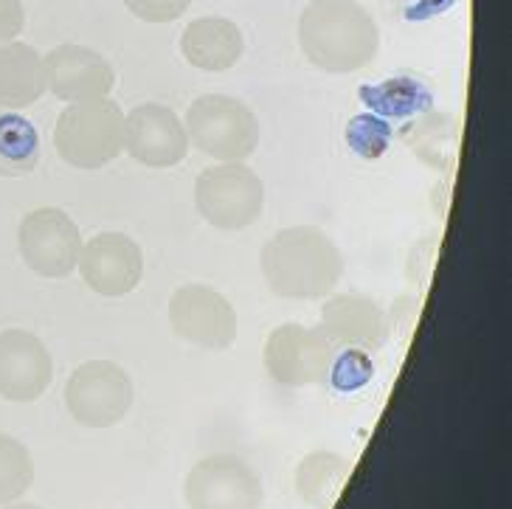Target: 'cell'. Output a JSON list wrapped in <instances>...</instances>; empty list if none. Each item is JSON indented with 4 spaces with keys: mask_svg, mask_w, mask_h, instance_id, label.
Returning <instances> with one entry per match:
<instances>
[{
    "mask_svg": "<svg viewBox=\"0 0 512 509\" xmlns=\"http://www.w3.org/2000/svg\"><path fill=\"white\" fill-rule=\"evenodd\" d=\"M189 147H197L220 164H234L259 147V119L251 107L223 93H206L186 113Z\"/></svg>",
    "mask_w": 512,
    "mask_h": 509,
    "instance_id": "277c9868",
    "label": "cell"
},
{
    "mask_svg": "<svg viewBox=\"0 0 512 509\" xmlns=\"http://www.w3.org/2000/svg\"><path fill=\"white\" fill-rule=\"evenodd\" d=\"M169 324L186 344L223 352L234 346L240 321L234 304L206 285H183L169 299Z\"/></svg>",
    "mask_w": 512,
    "mask_h": 509,
    "instance_id": "ba28073f",
    "label": "cell"
},
{
    "mask_svg": "<svg viewBox=\"0 0 512 509\" xmlns=\"http://www.w3.org/2000/svg\"><path fill=\"white\" fill-rule=\"evenodd\" d=\"M124 152L141 166L169 169L186 158L189 135L172 107L147 102L124 116Z\"/></svg>",
    "mask_w": 512,
    "mask_h": 509,
    "instance_id": "7c38bea8",
    "label": "cell"
},
{
    "mask_svg": "<svg viewBox=\"0 0 512 509\" xmlns=\"http://www.w3.org/2000/svg\"><path fill=\"white\" fill-rule=\"evenodd\" d=\"M76 270L93 293L105 299H119L141 285L144 254L133 237L121 231H102L82 245Z\"/></svg>",
    "mask_w": 512,
    "mask_h": 509,
    "instance_id": "8fae6325",
    "label": "cell"
},
{
    "mask_svg": "<svg viewBox=\"0 0 512 509\" xmlns=\"http://www.w3.org/2000/svg\"><path fill=\"white\" fill-rule=\"evenodd\" d=\"M349 479V465L330 450H316L296 470V490L316 509H330Z\"/></svg>",
    "mask_w": 512,
    "mask_h": 509,
    "instance_id": "ac0fdd59",
    "label": "cell"
},
{
    "mask_svg": "<svg viewBox=\"0 0 512 509\" xmlns=\"http://www.w3.org/2000/svg\"><path fill=\"white\" fill-rule=\"evenodd\" d=\"M189 509H262L265 490L254 467L234 453L200 459L183 481Z\"/></svg>",
    "mask_w": 512,
    "mask_h": 509,
    "instance_id": "52a82bcc",
    "label": "cell"
},
{
    "mask_svg": "<svg viewBox=\"0 0 512 509\" xmlns=\"http://www.w3.org/2000/svg\"><path fill=\"white\" fill-rule=\"evenodd\" d=\"M54 147L74 169H102L124 152V113L113 99L68 105L54 127Z\"/></svg>",
    "mask_w": 512,
    "mask_h": 509,
    "instance_id": "3957f363",
    "label": "cell"
},
{
    "mask_svg": "<svg viewBox=\"0 0 512 509\" xmlns=\"http://www.w3.org/2000/svg\"><path fill=\"white\" fill-rule=\"evenodd\" d=\"M46 88L65 105L107 99L116 85L113 65L88 45H57L43 57Z\"/></svg>",
    "mask_w": 512,
    "mask_h": 509,
    "instance_id": "4fadbf2b",
    "label": "cell"
},
{
    "mask_svg": "<svg viewBox=\"0 0 512 509\" xmlns=\"http://www.w3.org/2000/svg\"><path fill=\"white\" fill-rule=\"evenodd\" d=\"M54 380L48 346L29 330L0 332V397L9 403L40 400Z\"/></svg>",
    "mask_w": 512,
    "mask_h": 509,
    "instance_id": "5bb4252c",
    "label": "cell"
},
{
    "mask_svg": "<svg viewBox=\"0 0 512 509\" xmlns=\"http://www.w3.org/2000/svg\"><path fill=\"white\" fill-rule=\"evenodd\" d=\"M26 26V9L20 0H0V45L12 43Z\"/></svg>",
    "mask_w": 512,
    "mask_h": 509,
    "instance_id": "7402d4cb",
    "label": "cell"
},
{
    "mask_svg": "<svg viewBox=\"0 0 512 509\" xmlns=\"http://www.w3.org/2000/svg\"><path fill=\"white\" fill-rule=\"evenodd\" d=\"M17 245L26 268L43 279H65L82 254L79 225L60 209L29 211L17 231Z\"/></svg>",
    "mask_w": 512,
    "mask_h": 509,
    "instance_id": "9c48e42d",
    "label": "cell"
},
{
    "mask_svg": "<svg viewBox=\"0 0 512 509\" xmlns=\"http://www.w3.org/2000/svg\"><path fill=\"white\" fill-rule=\"evenodd\" d=\"M124 6L144 23H175L192 6V0H124Z\"/></svg>",
    "mask_w": 512,
    "mask_h": 509,
    "instance_id": "44dd1931",
    "label": "cell"
},
{
    "mask_svg": "<svg viewBox=\"0 0 512 509\" xmlns=\"http://www.w3.org/2000/svg\"><path fill=\"white\" fill-rule=\"evenodd\" d=\"M43 54L26 43L0 45V110H23L46 93Z\"/></svg>",
    "mask_w": 512,
    "mask_h": 509,
    "instance_id": "e0dca14e",
    "label": "cell"
},
{
    "mask_svg": "<svg viewBox=\"0 0 512 509\" xmlns=\"http://www.w3.org/2000/svg\"><path fill=\"white\" fill-rule=\"evenodd\" d=\"M40 161V135L15 110H0V178L31 175Z\"/></svg>",
    "mask_w": 512,
    "mask_h": 509,
    "instance_id": "d6986e66",
    "label": "cell"
},
{
    "mask_svg": "<svg viewBox=\"0 0 512 509\" xmlns=\"http://www.w3.org/2000/svg\"><path fill=\"white\" fill-rule=\"evenodd\" d=\"M332 344L349 346L358 352H375L389 341V318L372 299L355 293L332 296L321 310V327Z\"/></svg>",
    "mask_w": 512,
    "mask_h": 509,
    "instance_id": "9a60e30c",
    "label": "cell"
},
{
    "mask_svg": "<svg viewBox=\"0 0 512 509\" xmlns=\"http://www.w3.org/2000/svg\"><path fill=\"white\" fill-rule=\"evenodd\" d=\"M34 484V459L29 448L9 434H0V507L15 504Z\"/></svg>",
    "mask_w": 512,
    "mask_h": 509,
    "instance_id": "ffe728a7",
    "label": "cell"
},
{
    "mask_svg": "<svg viewBox=\"0 0 512 509\" xmlns=\"http://www.w3.org/2000/svg\"><path fill=\"white\" fill-rule=\"evenodd\" d=\"M299 45L318 71L352 74L375 60L380 31L358 0H313L299 17Z\"/></svg>",
    "mask_w": 512,
    "mask_h": 509,
    "instance_id": "6da1fadb",
    "label": "cell"
},
{
    "mask_svg": "<svg viewBox=\"0 0 512 509\" xmlns=\"http://www.w3.org/2000/svg\"><path fill=\"white\" fill-rule=\"evenodd\" d=\"M136 400L130 375L113 360H88L65 383L68 414L85 428L119 425Z\"/></svg>",
    "mask_w": 512,
    "mask_h": 509,
    "instance_id": "8992f818",
    "label": "cell"
},
{
    "mask_svg": "<svg viewBox=\"0 0 512 509\" xmlns=\"http://www.w3.org/2000/svg\"><path fill=\"white\" fill-rule=\"evenodd\" d=\"M245 51L240 26L228 17H197L181 37V54L197 71L220 74L240 62Z\"/></svg>",
    "mask_w": 512,
    "mask_h": 509,
    "instance_id": "2e32d148",
    "label": "cell"
},
{
    "mask_svg": "<svg viewBox=\"0 0 512 509\" xmlns=\"http://www.w3.org/2000/svg\"><path fill=\"white\" fill-rule=\"evenodd\" d=\"M335 366V344L321 330L282 324L268 335L265 369L282 386H313L327 380Z\"/></svg>",
    "mask_w": 512,
    "mask_h": 509,
    "instance_id": "30bf717a",
    "label": "cell"
},
{
    "mask_svg": "<svg viewBox=\"0 0 512 509\" xmlns=\"http://www.w3.org/2000/svg\"><path fill=\"white\" fill-rule=\"evenodd\" d=\"M259 268L279 299H321L344 273L338 245L316 225H293L265 242Z\"/></svg>",
    "mask_w": 512,
    "mask_h": 509,
    "instance_id": "7a4b0ae2",
    "label": "cell"
},
{
    "mask_svg": "<svg viewBox=\"0 0 512 509\" xmlns=\"http://www.w3.org/2000/svg\"><path fill=\"white\" fill-rule=\"evenodd\" d=\"M3 509H43V507H37V504H6Z\"/></svg>",
    "mask_w": 512,
    "mask_h": 509,
    "instance_id": "603a6c76",
    "label": "cell"
},
{
    "mask_svg": "<svg viewBox=\"0 0 512 509\" xmlns=\"http://www.w3.org/2000/svg\"><path fill=\"white\" fill-rule=\"evenodd\" d=\"M265 186L251 166L217 164L195 180V206L200 217L220 231H242L262 214Z\"/></svg>",
    "mask_w": 512,
    "mask_h": 509,
    "instance_id": "5b68a950",
    "label": "cell"
}]
</instances>
